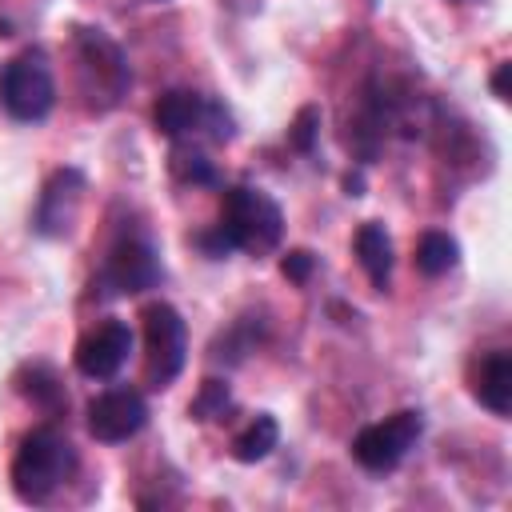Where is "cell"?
I'll return each instance as SVG.
<instances>
[{
	"mask_svg": "<svg viewBox=\"0 0 512 512\" xmlns=\"http://www.w3.org/2000/svg\"><path fill=\"white\" fill-rule=\"evenodd\" d=\"M76 472V448L56 428H32L12 456V488L24 504L52 500L56 488Z\"/></svg>",
	"mask_w": 512,
	"mask_h": 512,
	"instance_id": "6da1fadb",
	"label": "cell"
},
{
	"mask_svg": "<svg viewBox=\"0 0 512 512\" xmlns=\"http://www.w3.org/2000/svg\"><path fill=\"white\" fill-rule=\"evenodd\" d=\"M232 252H272L284 236V212L280 204L260 192V188H248V184H236V188H224V200H220V224H216Z\"/></svg>",
	"mask_w": 512,
	"mask_h": 512,
	"instance_id": "7a4b0ae2",
	"label": "cell"
},
{
	"mask_svg": "<svg viewBox=\"0 0 512 512\" xmlns=\"http://www.w3.org/2000/svg\"><path fill=\"white\" fill-rule=\"evenodd\" d=\"M140 320H144V376H148L152 388H168L180 376L184 360H188L184 316L172 304L156 300V304L144 308Z\"/></svg>",
	"mask_w": 512,
	"mask_h": 512,
	"instance_id": "3957f363",
	"label": "cell"
},
{
	"mask_svg": "<svg viewBox=\"0 0 512 512\" xmlns=\"http://www.w3.org/2000/svg\"><path fill=\"white\" fill-rule=\"evenodd\" d=\"M0 104L12 120H44L56 104V80L40 52H24L0 68Z\"/></svg>",
	"mask_w": 512,
	"mask_h": 512,
	"instance_id": "277c9868",
	"label": "cell"
},
{
	"mask_svg": "<svg viewBox=\"0 0 512 512\" xmlns=\"http://www.w3.org/2000/svg\"><path fill=\"white\" fill-rule=\"evenodd\" d=\"M420 432H424V416H420V412H412V408L392 412L388 420L368 424V428L356 432L352 456H356V464L368 468V472H392V468L412 452V444L420 440Z\"/></svg>",
	"mask_w": 512,
	"mask_h": 512,
	"instance_id": "5b68a950",
	"label": "cell"
},
{
	"mask_svg": "<svg viewBox=\"0 0 512 512\" xmlns=\"http://www.w3.org/2000/svg\"><path fill=\"white\" fill-rule=\"evenodd\" d=\"M152 124H156L164 136H172V140H180V136L204 128V124H212V136H216V140H228V136H232L224 108H220V104H208L204 96L184 92V88H172V92H164V96L152 104Z\"/></svg>",
	"mask_w": 512,
	"mask_h": 512,
	"instance_id": "8992f818",
	"label": "cell"
},
{
	"mask_svg": "<svg viewBox=\"0 0 512 512\" xmlns=\"http://www.w3.org/2000/svg\"><path fill=\"white\" fill-rule=\"evenodd\" d=\"M148 424V404L136 388H104L88 404V432L100 444H124Z\"/></svg>",
	"mask_w": 512,
	"mask_h": 512,
	"instance_id": "52a82bcc",
	"label": "cell"
},
{
	"mask_svg": "<svg viewBox=\"0 0 512 512\" xmlns=\"http://www.w3.org/2000/svg\"><path fill=\"white\" fill-rule=\"evenodd\" d=\"M76 52H80V72L88 76V84L96 80L92 92H104V108H112L124 96V88L132 84V72H128L124 52L100 28H80Z\"/></svg>",
	"mask_w": 512,
	"mask_h": 512,
	"instance_id": "ba28073f",
	"label": "cell"
},
{
	"mask_svg": "<svg viewBox=\"0 0 512 512\" xmlns=\"http://www.w3.org/2000/svg\"><path fill=\"white\" fill-rule=\"evenodd\" d=\"M128 356H132V328L124 320H104L76 344V368L88 380H112L128 364Z\"/></svg>",
	"mask_w": 512,
	"mask_h": 512,
	"instance_id": "9c48e42d",
	"label": "cell"
},
{
	"mask_svg": "<svg viewBox=\"0 0 512 512\" xmlns=\"http://www.w3.org/2000/svg\"><path fill=\"white\" fill-rule=\"evenodd\" d=\"M104 288L116 296H132V292H148L160 284V260L152 252V244L144 240H120L108 260H104Z\"/></svg>",
	"mask_w": 512,
	"mask_h": 512,
	"instance_id": "30bf717a",
	"label": "cell"
},
{
	"mask_svg": "<svg viewBox=\"0 0 512 512\" xmlns=\"http://www.w3.org/2000/svg\"><path fill=\"white\" fill-rule=\"evenodd\" d=\"M80 192H84V176L76 168H60L44 196H40V208H36V232L44 236H60L68 232L72 216H76V204H80Z\"/></svg>",
	"mask_w": 512,
	"mask_h": 512,
	"instance_id": "8fae6325",
	"label": "cell"
},
{
	"mask_svg": "<svg viewBox=\"0 0 512 512\" xmlns=\"http://www.w3.org/2000/svg\"><path fill=\"white\" fill-rule=\"evenodd\" d=\"M472 392L488 412H496V416L512 412V352L508 348H492L480 356L476 376H472Z\"/></svg>",
	"mask_w": 512,
	"mask_h": 512,
	"instance_id": "7c38bea8",
	"label": "cell"
},
{
	"mask_svg": "<svg viewBox=\"0 0 512 512\" xmlns=\"http://www.w3.org/2000/svg\"><path fill=\"white\" fill-rule=\"evenodd\" d=\"M356 260H360V268L368 272L372 288L384 292L388 280H392V240H388L384 224H376V220L360 224V232H356Z\"/></svg>",
	"mask_w": 512,
	"mask_h": 512,
	"instance_id": "4fadbf2b",
	"label": "cell"
},
{
	"mask_svg": "<svg viewBox=\"0 0 512 512\" xmlns=\"http://www.w3.org/2000/svg\"><path fill=\"white\" fill-rule=\"evenodd\" d=\"M276 440H280V424H276L272 416H256V420L232 440V456H236L240 464H256V460H264V456L276 448Z\"/></svg>",
	"mask_w": 512,
	"mask_h": 512,
	"instance_id": "5bb4252c",
	"label": "cell"
},
{
	"mask_svg": "<svg viewBox=\"0 0 512 512\" xmlns=\"http://www.w3.org/2000/svg\"><path fill=\"white\" fill-rule=\"evenodd\" d=\"M456 256H460V248L448 232H424L416 240V268L424 276H444L448 268H456Z\"/></svg>",
	"mask_w": 512,
	"mask_h": 512,
	"instance_id": "9a60e30c",
	"label": "cell"
},
{
	"mask_svg": "<svg viewBox=\"0 0 512 512\" xmlns=\"http://www.w3.org/2000/svg\"><path fill=\"white\" fill-rule=\"evenodd\" d=\"M228 404H232V396H228V384L224 380H204L200 384V396L192 400V416L196 420H216V416H224L228 412Z\"/></svg>",
	"mask_w": 512,
	"mask_h": 512,
	"instance_id": "2e32d148",
	"label": "cell"
},
{
	"mask_svg": "<svg viewBox=\"0 0 512 512\" xmlns=\"http://www.w3.org/2000/svg\"><path fill=\"white\" fill-rule=\"evenodd\" d=\"M24 396L36 400L40 408H60V404H68L64 388L56 384V376H52L48 368H32V384H24Z\"/></svg>",
	"mask_w": 512,
	"mask_h": 512,
	"instance_id": "e0dca14e",
	"label": "cell"
},
{
	"mask_svg": "<svg viewBox=\"0 0 512 512\" xmlns=\"http://www.w3.org/2000/svg\"><path fill=\"white\" fill-rule=\"evenodd\" d=\"M316 124H320V108H300V116H296V124H292V144L300 148V152H308L312 148V136H316Z\"/></svg>",
	"mask_w": 512,
	"mask_h": 512,
	"instance_id": "ac0fdd59",
	"label": "cell"
},
{
	"mask_svg": "<svg viewBox=\"0 0 512 512\" xmlns=\"http://www.w3.org/2000/svg\"><path fill=\"white\" fill-rule=\"evenodd\" d=\"M176 172L180 180H192V184H216V172L204 156H176Z\"/></svg>",
	"mask_w": 512,
	"mask_h": 512,
	"instance_id": "d6986e66",
	"label": "cell"
},
{
	"mask_svg": "<svg viewBox=\"0 0 512 512\" xmlns=\"http://www.w3.org/2000/svg\"><path fill=\"white\" fill-rule=\"evenodd\" d=\"M312 264H316V260H312V252H308V248H292V252L280 260V272H284L288 280L304 284V280L312 276Z\"/></svg>",
	"mask_w": 512,
	"mask_h": 512,
	"instance_id": "ffe728a7",
	"label": "cell"
},
{
	"mask_svg": "<svg viewBox=\"0 0 512 512\" xmlns=\"http://www.w3.org/2000/svg\"><path fill=\"white\" fill-rule=\"evenodd\" d=\"M508 76H512V64H496V72H492V96L496 100H508Z\"/></svg>",
	"mask_w": 512,
	"mask_h": 512,
	"instance_id": "44dd1931",
	"label": "cell"
}]
</instances>
